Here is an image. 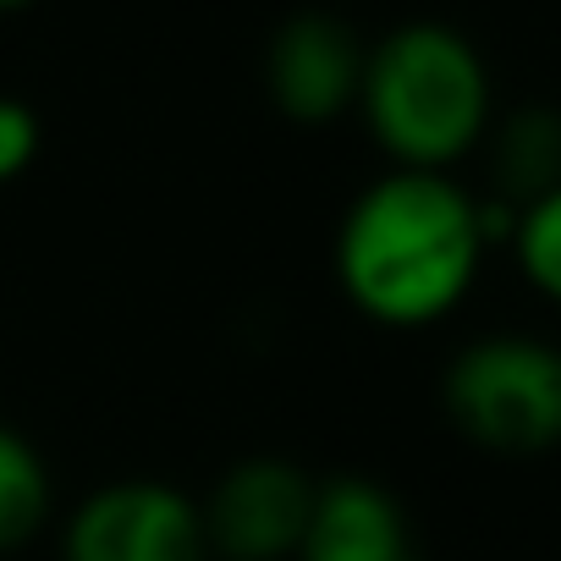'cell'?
I'll return each mask as SVG.
<instances>
[{
    "label": "cell",
    "mask_w": 561,
    "mask_h": 561,
    "mask_svg": "<svg viewBox=\"0 0 561 561\" xmlns=\"http://www.w3.org/2000/svg\"><path fill=\"white\" fill-rule=\"evenodd\" d=\"M490 176H495V198L512 204V209L561 187V111H550V105L512 111L495 127Z\"/></svg>",
    "instance_id": "8"
},
{
    "label": "cell",
    "mask_w": 561,
    "mask_h": 561,
    "mask_svg": "<svg viewBox=\"0 0 561 561\" xmlns=\"http://www.w3.org/2000/svg\"><path fill=\"white\" fill-rule=\"evenodd\" d=\"M364 45L331 12H298L275 28L264 50V89L275 111L298 127H325L358 105Z\"/></svg>",
    "instance_id": "6"
},
{
    "label": "cell",
    "mask_w": 561,
    "mask_h": 561,
    "mask_svg": "<svg viewBox=\"0 0 561 561\" xmlns=\"http://www.w3.org/2000/svg\"><path fill=\"white\" fill-rule=\"evenodd\" d=\"M18 7H28V0H0V12H18Z\"/></svg>",
    "instance_id": "12"
},
{
    "label": "cell",
    "mask_w": 561,
    "mask_h": 561,
    "mask_svg": "<svg viewBox=\"0 0 561 561\" xmlns=\"http://www.w3.org/2000/svg\"><path fill=\"white\" fill-rule=\"evenodd\" d=\"M402 561H419V556H402Z\"/></svg>",
    "instance_id": "13"
},
{
    "label": "cell",
    "mask_w": 561,
    "mask_h": 561,
    "mask_svg": "<svg viewBox=\"0 0 561 561\" xmlns=\"http://www.w3.org/2000/svg\"><path fill=\"white\" fill-rule=\"evenodd\" d=\"M34 160H39V116L23 100L0 94V182H18Z\"/></svg>",
    "instance_id": "11"
},
{
    "label": "cell",
    "mask_w": 561,
    "mask_h": 561,
    "mask_svg": "<svg viewBox=\"0 0 561 561\" xmlns=\"http://www.w3.org/2000/svg\"><path fill=\"white\" fill-rule=\"evenodd\" d=\"M402 556H408L402 501L380 479L336 473L314 484L298 561H402Z\"/></svg>",
    "instance_id": "7"
},
{
    "label": "cell",
    "mask_w": 561,
    "mask_h": 561,
    "mask_svg": "<svg viewBox=\"0 0 561 561\" xmlns=\"http://www.w3.org/2000/svg\"><path fill=\"white\" fill-rule=\"evenodd\" d=\"M309 506H314V479L298 462L248 457L198 506L204 545L226 561H287L304 545Z\"/></svg>",
    "instance_id": "5"
},
{
    "label": "cell",
    "mask_w": 561,
    "mask_h": 561,
    "mask_svg": "<svg viewBox=\"0 0 561 561\" xmlns=\"http://www.w3.org/2000/svg\"><path fill=\"white\" fill-rule=\"evenodd\" d=\"M451 430L495 457H539L561 446V347L528 331L468 342L440 375Z\"/></svg>",
    "instance_id": "3"
},
{
    "label": "cell",
    "mask_w": 561,
    "mask_h": 561,
    "mask_svg": "<svg viewBox=\"0 0 561 561\" xmlns=\"http://www.w3.org/2000/svg\"><path fill=\"white\" fill-rule=\"evenodd\" d=\"M358 111L402 171H451L490 138L495 89L468 34L451 23H402L364 50Z\"/></svg>",
    "instance_id": "2"
},
{
    "label": "cell",
    "mask_w": 561,
    "mask_h": 561,
    "mask_svg": "<svg viewBox=\"0 0 561 561\" xmlns=\"http://www.w3.org/2000/svg\"><path fill=\"white\" fill-rule=\"evenodd\" d=\"M506 242H512V259H517L523 280L545 304L561 309V187H550L534 204H523Z\"/></svg>",
    "instance_id": "10"
},
{
    "label": "cell",
    "mask_w": 561,
    "mask_h": 561,
    "mask_svg": "<svg viewBox=\"0 0 561 561\" xmlns=\"http://www.w3.org/2000/svg\"><path fill=\"white\" fill-rule=\"evenodd\" d=\"M50 512V473L34 440L12 424H0V550H18L39 534Z\"/></svg>",
    "instance_id": "9"
},
{
    "label": "cell",
    "mask_w": 561,
    "mask_h": 561,
    "mask_svg": "<svg viewBox=\"0 0 561 561\" xmlns=\"http://www.w3.org/2000/svg\"><path fill=\"white\" fill-rule=\"evenodd\" d=\"M204 517L198 506L160 479H122L94 490L67 534L61 561H204Z\"/></svg>",
    "instance_id": "4"
},
{
    "label": "cell",
    "mask_w": 561,
    "mask_h": 561,
    "mask_svg": "<svg viewBox=\"0 0 561 561\" xmlns=\"http://www.w3.org/2000/svg\"><path fill=\"white\" fill-rule=\"evenodd\" d=\"M490 237L479 198L451 171H386L342 215L336 280L347 304L391 331L457 314L484 270Z\"/></svg>",
    "instance_id": "1"
}]
</instances>
